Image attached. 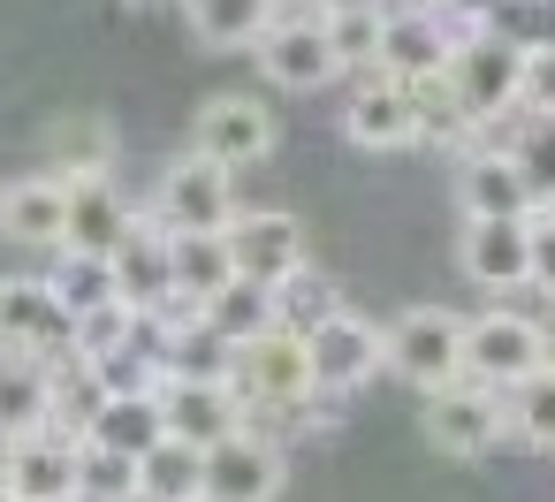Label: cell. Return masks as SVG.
I'll return each instance as SVG.
<instances>
[{"label":"cell","mask_w":555,"mask_h":502,"mask_svg":"<svg viewBox=\"0 0 555 502\" xmlns=\"http://www.w3.org/2000/svg\"><path fill=\"white\" fill-rule=\"evenodd\" d=\"M160 236H221L244 206H236V176H221L198 153H176L153 183V206H138Z\"/></svg>","instance_id":"6da1fadb"},{"label":"cell","mask_w":555,"mask_h":502,"mask_svg":"<svg viewBox=\"0 0 555 502\" xmlns=\"http://www.w3.org/2000/svg\"><path fill=\"white\" fill-rule=\"evenodd\" d=\"M456 365H464V312H449V305H411V312H396V320L380 327V373L411 381L418 396L449 388Z\"/></svg>","instance_id":"7a4b0ae2"},{"label":"cell","mask_w":555,"mask_h":502,"mask_svg":"<svg viewBox=\"0 0 555 502\" xmlns=\"http://www.w3.org/2000/svg\"><path fill=\"white\" fill-rule=\"evenodd\" d=\"M532 373H540V320L532 312L487 305L479 320H464V365H456V381H472L487 396H509Z\"/></svg>","instance_id":"3957f363"},{"label":"cell","mask_w":555,"mask_h":502,"mask_svg":"<svg viewBox=\"0 0 555 502\" xmlns=\"http://www.w3.org/2000/svg\"><path fill=\"white\" fill-rule=\"evenodd\" d=\"M517 69H525V54L517 47H502L494 31H472V39H456L449 47V62H441V92L487 130L494 115H517Z\"/></svg>","instance_id":"277c9868"},{"label":"cell","mask_w":555,"mask_h":502,"mask_svg":"<svg viewBox=\"0 0 555 502\" xmlns=\"http://www.w3.org/2000/svg\"><path fill=\"white\" fill-rule=\"evenodd\" d=\"M191 153L214 160L221 176L236 168H259L274 153V107L259 92H214L198 115H191Z\"/></svg>","instance_id":"5b68a950"},{"label":"cell","mask_w":555,"mask_h":502,"mask_svg":"<svg viewBox=\"0 0 555 502\" xmlns=\"http://www.w3.org/2000/svg\"><path fill=\"white\" fill-rule=\"evenodd\" d=\"M221 244H229L236 282H251V289H282L289 274H305V221L282 214V206H251V214H236V221L221 229Z\"/></svg>","instance_id":"8992f818"},{"label":"cell","mask_w":555,"mask_h":502,"mask_svg":"<svg viewBox=\"0 0 555 502\" xmlns=\"http://www.w3.org/2000/svg\"><path fill=\"white\" fill-rule=\"evenodd\" d=\"M69 312L39 274H0V358H39L62 365L69 358Z\"/></svg>","instance_id":"52a82bcc"},{"label":"cell","mask_w":555,"mask_h":502,"mask_svg":"<svg viewBox=\"0 0 555 502\" xmlns=\"http://www.w3.org/2000/svg\"><path fill=\"white\" fill-rule=\"evenodd\" d=\"M251 54H259V77L274 92H327L343 77V62H335V47H327V31H320L312 9H282Z\"/></svg>","instance_id":"ba28073f"},{"label":"cell","mask_w":555,"mask_h":502,"mask_svg":"<svg viewBox=\"0 0 555 502\" xmlns=\"http://www.w3.org/2000/svg\"><path fill=\"white\" fill-rule=\"evenodd\" d=\"M305 373H312V396H327V403L358 396V388L380 373V327H373V320H358V312L343 305L327 327H312V335H305Z\"/></svg>","instance_id":"9c48e42d"},{"label":"cell","mask_w":555,"mask_h":502,"mask_svg":"<svg viewBox=\"0 0 555 502\" xmlns=\"http://www.w3.org/2000/svg\"><path fill=\"white\" fill-rule=\"evenodd\" d=\"M418 434L434 441V456L479 464V456L502 441V403H494L487 388H472V381H449V388H434V396H426Z\"/></svg>","instance_id":"30bf717a"},{"label":"cell","mask_w":555,"mask_h":502,"mask_svg":"<svg viewBox=\"0 0 555 502\" xmlns=\"http://www.w3.org/2000/svg\"><path fill=\"white\" fill-rule=\"evenodd\" d=\"M198 494L206 502H274L282 494V449L274 434H229L198 456Z\"/></svg>","instance_id":"8fae6325"},{"label":"cell","mask_w":555,"mask_h":502,"mask_svg":"<svg viewBox=\"0 0 555 502\" xmlns=\"http://www.w3.org/2000/svg\"><path fill=\"white\" fill-rule=\"evenodd\" d=\"M343 138L365 145V153H411L418 145V107H411V85L365 69L343 100Z\"/></svg>","instance_id":"7c38bea8"},{"label":"cell","mask_w":555,"mask_h":502,"mask_svg":"<svg viewBox=\"0 0 555 502\" xmlns=\"http://www.w3.org/2000/svg\"><path fill=\"white\" fill-rule=\"evenodd\" d=\"M39 176L54 183H115V160H122V138L107 115H54L47 138H39Z\"/></svg>","instance_id":"4fadbf2b"},{"label":"cell","mask_w":555,"mask_h":502,"mask_svg":"<svg viewBox=\"0 0 555 502\" xmlns=\"http://www.w3.org/2000/svg\"><path fill=\"white\" fill-rule=\"evenodd\" d=\"M160 426H168V441L206 456L214 441L244 434V403L229 381H160Z\"/></svg>","instance_id":"5bb4252c"},{"label":"cell","mask_w":555,"mask_h":502,"mask_svg":"<svg viewBox=\"0 0 555 502\" xmlns=\"http://www.w3.org/2000/svg\"><path fill=\"white\" fill-rule=\"evenodd\" d=\"M449 62V24L441 16H418V9H380V47H373V69L396 77V85H434Z\"/></svg>","instance_id":"9a60e30c"},{"label":"cell","mask_w":555,"mask_h":502,"mask_svg":"<svg viewBox=\"0 0 555 502\" xmlns=\"http://www.w3.org/2000/svg\"><path fill=\"white\" fill-rule=\"evenodd\" d=\"M456 267H464V282H479V289H494V297L525 289V282H532L525 221H464V236H456Z\"/></svg>","instance_id":"2e32d148"},{"label":"cell","mask_w":555,"mask_h":502,"mask_svg":"<svg viewBox=\"0 0 555 502\" xmlns=\"http://www.w3.org/2000/svg\"><path fill=\"white\" fill-rule=\"evenodd\" d=\"M77 449L62 434H24V441H0V479H9L16 502H69L77 487Z\"/></svg>","instance_id":"e0dca14e"},{"label":"cell","mask_w":555,"mask_h":502,"mask_svg":"<svg viewBox=\"0 0 555 502\" xmlns=\"http://www.w3.org/2000/svg\"><path fill=\"white\" fill-rule=\"evenodd\" d=\"M456 206H464V221H525L540 198H532V183L517 176V160L494 145H479V153H464V168H456Z\"/></svg>","instance_id":"ac0fdd59"},{"label":"cell","mask_w":555,"mask_h":502,"mask_svg":"<svg viewBox=\"0 0 555 502\" xmlns=\"http://www.w3.org/2000/svg\"><path fill=\"white\" fill-rule=\"evenodd\" d=\"M107 267H115V289H122V305L145 320V312H160L168 297H176V274H168V236L145 221V214H130V236L107 252Z\"/></svg>","instance_id":"d6986e66"},{"label":"cell","mask_w":555,"mask_h":502,"mask_svg":"<svg viewBox=\"0 0 555 502\" xmlns=\"http://www.w3.org/2000/svg\"><path fill=\"white\" fill-rule=\"evenodd\" d=\"M62 221H69V183L54 176H16L0 191V236L24 252H62Z\"/></svg>","instance_id":"ffe728a7"},{"label":"cell","mask_w":555,"mask_h":502,"mask_svg":"<svg viewBox=\"0 0 555 502\" xmlns=\"http://www.w3.org/2000/svg\"><path fill=\"white\" fill-rule=\"evenodd\" d=\"M130 198L115 191V183H69V221H62V252H115L122 236H130Z\"/></svg>","instance_id":"44dd1931"},{"label":"cell","mask_w":555,"mask_h":502,"mask_svg":"<svg viewBox=\"0 0 555 502\" xmlns=\"http://www.w3.org/2000/svg\"><path fill=\"white\" fill-rule=\"evenodd\" d=\"M85 441L107 449V456H122V464H138L145 449L168 441V426H160V396H115V403H92Z\"/></svg>","instance_id":"7402d4cb"},{"label":"cell","mask_w":555,"mask_h":502,"mask_svg":"<svg viewBox=\"0 0 555 502\" xmlns=\"http://www.w3.org/2000/svg\"><path fill=\"white\" fill-rule=\"evenodd\" d=\"M54 419V365L39 358H0V441L47 434Z\"/></svg>","instance_id":"603a6c76"},{"label":"cell","mask_w":555,"mask_h":502,"mask_svg":"<svg viewBox=\"0 0 555 502\" xmlns=\"http://www.w3.org/2000/svg\"><path fill=\"white\" fill-rule=\"evenodd\" d=\"M183 16H191V39L198 47L236 54V47H259L282 9H274V0H183Z\"/></svg>","instance_id":"cb8c5ba5"},{"label":"cell","mask_w":555,"mask_h":502,"mask_svg":"<svg viewBox=\"0 0 555 502\" xmlns=\"http://www.w3.org/2000/svg\"><path fill=\"white\" fill-rule=\"evenodd\" d=\"M39 282L62 297V312H69V320H85V312H100V305H122L115 267H107L100 252H54V267H47Z\"/></svg>","instance_id":"d4e9b609"},{"label":"cell","mask_w":555,"mask_h":502,"mask_svg":"<svg viewBox=\"0 0 555 502\" xmlns=\"http://www.w3.org/2000/svg\"><path fill=\"white\" fill-rule=\"evenodd\" d=\"M168 274H176V297H191V305H206L214 289L236 282L221 236H168Z\"/></svg>","instance_id":"484cf974"},{"label":"cell","mask_w":555,"mask_h":502,"mask_svg":"<svg viewBox=\"0 0 555 502\" xmlns=\"http://www.w3.org/2000/svg\"><path fill=\"white\" fill-rule=\"evenodd\" d=\"M198 320L229 343V350H244L251 335H267L274 327V289H251V282H229V289H214L206 305H198Z\"/></svg>","instance_id":"4316f807"},{"label":"cell","mask_w":555,"mask_h":502,"mask_svg":"<svg viewBox=\"0 0 555 502\" xmlns=\"http://www.w3.org/2000/svg\"><path fill=\"white\" fill-rule=\"evenodd\" d=\"M494 403H502V434H509V441L555 456V373H547V365H540L532 381H517L509 396H494Z\"/></svg>","instance_id":"83f0119b"},{"label":"cell","mask_w":555,"mask_h":502,"mask_svg":"<svg viewBox=\"0 0 555 502\" xmlns=\"http://www.w3.org/2000/svg\"><path fill=\"white\" fill-rule=\"evenodd\" d=\"M411 107H418V145H434V153H479V123L441 85H411Z\"/></svg>","instance_id":"f1b7e54d"},{"label":"cell","mask_w":555,"mask_h":502,"mask_svg":"<svg viewBox=\"0 0 555 502\" xmlns=\"http://www.w3.org/2000/svg\"><path fill=\"white\" fill-rule=\"evenodd\" d=\"M335 312H343V297H335V282H320L312 267H305V274H289V282L274 289V327H282V335H297V343H305L312 327H327Z\"/></svg>","instance_id":"f546056e"},{"label":"cell","mask_w":555,"mask_h":502,"mask_svg":"<svg viewBox=\"0 0 555 502\" xmlns=\"http://www.w3.org/2000/svg\"><path fill=\"white\" fill-rule=\"evenodd\" d=\"M85 381H92V396H100V403H115V396H160V358H153V343L138 335L130 350L92 358V365H85Z\"/></svg>","instance_id":"4dcf8cb0"},{"label":"cell","mask_w":555,"mask_h":502,"mask_svg":"<svg viewBox=\"0 0 555 502\" xmlns=\"http://www.w3.org/2000/svg\"><path fill=\"white\" fill-rule=\"evenodd\" d=\"M229 343L198 320V327H183L176 343H160V381H229Z\"/></svg>","instance_id":"1f68e13d"},{"label":"cell","mask_w":555,"mask_h":502,"mask_svg":"<svg viewBox=\"0 0 555 502\" xmlns=\"http://www.w3.org/2000/svg\"><path fill=\"white\" fill-rule=\"evenodd\" d=\"M138 494H153V502H198V449H183V441L145 449L138 456Z\"/></svg>","instance_id":"d6a6232c"},{"label":"cell","mask_w":555,"mask_h":502,"mask_svg":"<svg viewBox=\"0 0 555 502\" xmlns=\"http://www.w3.org/2000/svg\"><path fill=\"white\" fill-rule=\"evenodd\" d=\"M487 31L517 54H555V0H494Z\"/></svg>","instance_id":"836d02e7"},{"label":"cell","mask_w":555,"mask_h":502,"mask_svg":"<svg viewBox=\"0 0 555 502\" xmlns=\"http://www.w3.org/2000/svg\"><path fill=\"white\" fill-rule=\"evenodd\" d=\"M145 327H138V312L130 305H100V312H85L77 327H69V365H92V358H115V350H130Z\"/></svg>","instance_id":"e575fe53"},{"label":"cell","mask_w":555,"mask_h":502,"mask_svg":"<svg viewBox=\"0 0 555 502\" xmlns=\"http://www.w3.org/2000/svg\"><path fill=\"white\" fill-rule=\"evenodd\" d=\"M502 153L517 160V176L532 183V198H555V115H517V138Z\"/></svg>","instance_id":"d590c367"},{"label":"cell","mask_w":555,"mask_h":502,"mask_svg":"<svg viewBox=\"0 0 555 502\" xmlns=\"http://www.w3.org/2000/svg\"><path fill=\"white\" fill-rule=\"evenodd\" d=\"M320 31H327V47H335L343 77H365V69H373V47H380V9H358V16H320Z\"/></svg>","instance_id":"8d00e7d4"},{"label":"cell","mask_w":555,"mask_h":502,"mask_svg":"<svg viewBox=\"0 0 555 502\" xmlns=\"http://www.w3.org/2000/svg\"><path fill=\"white\" fill-rule=\"evenodd\" d=\"M138 487V464H122V456H107V449H77V487H69V502H122Z\"/></svg>","instance_id":"74e56055"},{"label":"cell","mask_w":555,"mask_h":502,"mask_svg":"<svg viewBox=\"0 0 555 502\" xmlns=\"http://www.w3.org/2000/svg\"><path fill=\"white\" fill-rule=\"evenodd\" d=\"M525 244H532V282H525V289H540V297L555 305V198H540V206L525 214Z\"/></svg>","instance_id":"f35d334b"},{"label":"cell","mask_w":555,"mask_h":502,"mask_svg":"<svg viewBox=\"0 0 555 502\" xmlns=\"http://www.w3.org/2000/svg\"><path fill=\"white\" fill-rule=\"evenodd\" d=\"M517 115H555V54H525V69H517Z\"/></svg>","instance_id":"ab89813d"},{"label":"cell","mask_w":555,"mask_h":502,"mask_svg":"<svg viewBox=\"0 0 555 502\" xmlns=\"http://www.w3.org/2000/svg\"><path fill=\"white\" fill-rule=\"evenodd\" d=\"M312 16H358V9H388V0H305Z\"/></svg>","instance_id":"60d3db41"},{"label":"cell","mask_w":555,"mask_h":502,"mask_svg":"<svg viewBox=\"0 0 555 502\" xmlns=\"http://www.w3.org/2000/svg\"><path fill=\"white\" fill-rule=\"evenodd\" d=\"M388 9H418V16H449L456 0H388Z\"/></svg>","instance_id":"b9f144b4"},{"label":"cell","mask_w":555,"mask_h":502,"mask_svg":"<svg viewBox=\"0 0 555 502\" xmlns=\"http://www.w3.org/2000/svg\"><path fill=\"white\" fill-rule=\"evenodd\" d=\"M540 365H547V373H555V312H547V320H540Z\"/></svg>","instance_id":"7bdbcfd3"},{"label":"cell","mask_w":555,"mask_h":502,"mask_svg":"<svg viewBox=\"0 0 555 502\" xmlns=\"http://www.w3.org/2000/svg\"><path fill=\"white\" fill-rule=\"evenodd\" d=\"M130 9H168V0H130Z\"/></svg>","instance_id":"ee69618b"},{"label":"cell","mask_w":555,"mask_h":502,"mask_svg":"<svg viewBox=\"0 0 555 502\" xmlns=\"http://www.w3.org/2000/svg\"><path fill=\"white\" fill-rule=\"evenodd\" d=\"M122 502H153V494H138V487H130V494H122Z\"/></svg>","instance_id":"f6af8a7d"},{"label":"cell","mask_w":555,"mask_h":502,"mask_svg":"<svg viewBox=\"0 0 555 502\" xmlns=\"http://www.w3.org/2000/svg\"><path fill=\"white\" fill-rule=\"evenodd\" d=\"M274 9H305V0H274Z\"/></svg>","instance_id":"bcb514c9"},{"label":"cell","mask_w":555,"mask_h":502,"mask_svg":"<svg viewBox=\"0 0 555 502\" xmlns=\"http://www.w3.org/2000/svg\"><path fill=\"white\" fill-rule=\"evenodd\" d=\"M0 502H16V494H9V479H0Z\"/></svg>","instance_id":"7dc6e473"},{"label":"cell","mask_w":555,"mask_h":502,"mask_svg":"<svg viewBox=\"0 0 555 502\" xmlns=\"http://www.w3.org/2000/svg\"><path fill=\"white\" fill-rule=\"evenodd\" d=\"M198 502H206V494H198Z\"/></svg>","instance_id":"c3c4849f"}]
</instances>
